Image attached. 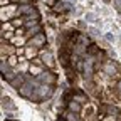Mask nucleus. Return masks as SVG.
Returning <instances> with one entry per match:
<instances>
[{
	"instance_id": "6",
	"label": "nucleus",
	"mask_w": 121,
	"mask_h": 121,
	"mask_svg": "<svg viewBox=\"0 0 121 121\" xmlns=\"http://www.w3.org/2000/svg\"><path fill=\"white\" fill-rule=\"evenodd\" d=\"M22 13L32 15V13H37V12H35V9L30 4H24V5H19V10H17V15H22Z\"/></svg>"
},
{
	"instance_id": "16",
	"label": "nucleus",
	"mask_w": 121,
	"mask_h": 121,
	"mask_svg": "<svg viewBox=\"0 0 121 121\" xmlns=\"http://www.w3.org/2000/svg\"><path fill=\"white\" fill-rule=\"evenodd\" d=\"M87 32L93 35V37H98V35H99V30H98L96 27H89V29H87Z\"/></svg>"
},
{
	"instance_id": "17",
	"label": "nucleus",
	"mask_w": 121,
	"mask_h": 121,
	"mask_svg": "<svg viewBox=\"0 0 121 121\" xmlns=\"http://www.w3.org/2000/svg\"><path fill=\"white\" fill-rule=\"evenodd\" d=\"M104 37H106V40H108V42H116V35H114L113 32H108Z\"/></svg>"
},
{
	"instance_id": "13",
	"label": "nucleus",
	"mask_w": 121,
	"mask_h": 121,
	"mask_svg": "<svg viewBox=\"0 0 121 121\" xmlns=\"http://www.w3.org/2000/svg\"><path fill=\"white\" fill-rule=\"evenodd\" d=\"M84 19H86L87 22H91V24H93V22H98V19H96V15H94L93 12H87V13L84 15Z\"/></svg>"
},
{
	"instance_id": "18",
	"label": "nucleus",
	"mask_w": 121,
	"mask_h": 121,
	"mask_svg": "<svg viewBox=\"0 0 121 121\" xmlns=\"http://www.w3.org/2000/svg\"><path fill=\"white\" fill-rule=\"evenodd\" d=\"M2 104H4V108H13L12 106V103H10V98H2Z\"/></svg>"
},
{
	"instance_id": "20",
	"label": "nucleus",
	"mask_w": 121,
	"mask_h": 121,
	"mask_svg": "<svg viewBox=\"0 0 121 121\" xmlns=\"http://www.w3.org/2000/svg\"><path fill=\"white\" fill-rule=\"evenodd\" d=\"M113 5H114L118 10H121V0H113Z\"/></svg>"
},
{
	"instance_id": "12",
	"label": "nucleus",
	"mask_w": 121,
	"mask_h": 121,
	"mask_svg": "<svg viewBox=\"0 0 121 121\" xmlns=\"http://www.w3.org/2000/svg\"><path fill=\"white\" fill-rule=\"evenodd\" d=\"M29 71H30V74H32V76H34V74H35V76H40V74L44 72V71H42L40 67H37V66H30Z\"/></svg>"
},
{
	"instance_id": "9",
	"label": "nucleus",
	"mask_w": 121,
	"mask_h": 121,
	"mask_svg": "<svg viewBox=\"0 0 121 121\" xmlns=\"http://www.w3.org/2000/svg\"><path fill=\"white\" fill-rule=\"evenodd\" d=\"M37 34H40V25L37 24V25H34V27H30V29H27V37H34V35H37Z\"/></svg>"
},
{
	"instance_id": "14",
	"label": "nucleus",
	"mask_w": 121,
	"mask_h": 121,
	"mask_svg": "<svg viewBox=\"0 0 121 121\" xmlns=\"http://www.w3.org/2000/svg\"><path fill=\"white\" fill-rule=\"evenodd\" d=\"M17 60H19V59L15 57V56H10V57L7 59V62H9V66H10V67H13V66H17Z\"/></svg>"
},
{
	"instance_id": "22",
	"label": "nucleus",
	"mask_w": 121,
	"mask_h": 121,
	"mask_svg": "<svg viewBox=\"0 0 121 121\" xmlns=\"http://www.w3.org/2000/svg\"><path fill=\"white\" fill-rule=\"evenodd\" d=\"M82 12H84V10H82V7H81V5H79V7H78V10H76V13H78V15H81V13H82Z\"/></svg>"
},
{
	"instance_id": "2",
	"label": "nucleus",
	"mask_w": 121,
	"mask_h": 121,
	"mask_svg": "<svg viewBox=\"0 0 121 121\" xmlns=\"http://www.w3.org/2000/svg\"><path fill=\"white\" fill-rule=\"evenodd\" d=\"M35 89H37V87H34V81H32V79H27L25 84L19 89V94L24 96V98H32V94H34Z\"/></svg>"
},
{
	"instance_id": "1",
	"label": "nucleus",
	"mask_w": 121,
	"mask_h": 121,
	"mask_svg": "<svg viewBox=\"0 0 121 121\" xmlns=\"http://www.w3.org/2000/svg\"><path fill=\"white\" fill-rule=\"evenodd\" d=\"M52 94V86L49 84H42V86H37V89L34 91V94H32V99H45V98H49Z\"/></svg>"
},
{
	"instance_id": "10",
	"label": "nucleus",
	"mask_w": 121,
	"mask_h": 121,
	"mask_svg": "<svg viewBox=\"0 0 121 121\" xmlns=\"http://www.w3.org/2000/svg\"><path fill=\"white\" fill-rule=\"evenodd\" d=\"M69 109H71L72 113H79V111H81V103L76 101V99L71 101V103H69Z\"/></svg>"
},
{
	"instance_id": "15",
	"label": "nucleus",
	"mask_w": 121,
	"mask_h": 121,
	"mask_svg": "<svg viewBox=\"0 0 121 121\" xmlns=\"http://www.w3.org/2000/svg\"><path fill=\"white\" fill-rule=\"evenodd\" d=\"M25 56H27V59H32V57L35 56V49H30V47H27V49H25Z\"/></svg>"
},
{
	"instance_id": "19",
	"label": "nucleus",
	"mask_w": 121,
	"mask_h": 121,
	"mask_svg": "<svg viewBox=\"0 0 121 121\" xmlns=\"http://www.w3.org/2000/svg\"><path fill=\"white\" fill-rule=\"evenodd\" d=\"M12 24H13V25H15V27H19V25H20V27H22V25H24V24H25V22H24V20H20V19H13V22H12Z\"/></svg>"
},
{
	"instance_id": "3",
	"label": "nucleus",
	"mask_w": 121,
	"mask_h": 121,
	"mask_svg": "<svg viewBox=\"0 0 121 121\" xmlns=\"http://www.w3.org/2000/svg\"><path fill=\"white\" fill-rule=\"evenodd\" d=\"M56 74L54 72H51V71H44L40 76H37V81L39 82H42V84H49V86H52L54 82H56Z\"/></svg>"
},
{
	"instance_id": "4",
	"label": "nucleus",
	"mask_w": 121,
	"mask_h": 121,
	"mask_svg": "<svg viewBox=\"0 0 121 121\" xmlns=\"http://www.w3.org/2000/svg\"><path fill=\"white\" fill-rule=\"evenodd\" d=\"M93 69H94V59L93 57H87L84 60V76H86V79H91V76H93Z\"/></svg>"
},
{
	"instance_id": "8",
	"label": "nucleus",
	"mask_w": 121,
	"mask_h": 121,
	"mask_svg": "<svg viewBox=\"0 0 121 121\" xmlns=\"http://www.w3.org/2000/svg\"><path fill=\"white\" fill-rule=\"evenodd\" d=\"M42 60H44V64L49 66V67L54 66V57H52L51 52H42Z\"/></svg>"
},
{
	"instance_id": "24",
	"label": "nucleus",
	"mask_w": 121,
	"mask_h": 121,
	"mask_svg": "<svg viewBox=\"0 0 121 121\" xmlns=\"http://www.w3.org/2000/svg\"><path fill=\"white\" fill-rule=\"evenodd\" d=\"M20 2H24V4H29V0H20Z\"/></svg>"
},
{
	"instance_id": "5",
	"label": "nucleus",
	"mask_w": 121,
	"mask_h": 121,
	"mask_svg": "<svg viewBox=\"0 0 121 121\" xmlns=\"http://www.w3.org/2000/svg\"><path fill=\"white\" fill-rule=\"evenodd\" d=\"M45 44V35L40 32V34H37V35H34L32 39L29 40V45H34V47H40V45H44Z\"/></svg>"
},
{
	"instance_id": "11",
	"label": "nucleus",
	"mask_w": 121,
	"mask_h": 121,
	"mask_svg": "<svg viewBox=\"0 0 121 121\" xmlns=\"http://www.w3.org/2000/svg\"><path fill=\"white\" fill-rule=\"evenodd\" d=\"M104 72L108 74V76H114V74H116V67H114V64L108 62V64L104 66Z\"/></svg>"
},
{
	"instance_id": "7",
	"label": "nucleus",
	"mask_w": 121,
	"mask_h": 121,
	"mask_svg": "<svg viewBox=\"0 0 121 121\" xmlns=\"http://www.w3.org/2000/svg\"><path fill=\"white\" fill-rule=\"evenodd\" d=\"M10 84H12V87H15V89H20V87L25 84V78H24L22 74H17V76L10 81Z\"/></svg>"
},
{
	"instance_id": "23",
	"label": "nucleus",
	"mask_w": 121,
	"mask_h": 121,
	"mask_svg": "<svg viewBox=\"0 0 121 121\" xmlns=\"http://www.w3.org/2000/svg\"><path fill=\"white\" fill-rule=\"evenodd\" d=\"M118 93L121 94V81H119V84H118Z\"/></svg>"
},
{
	"instance_id": "21",
	"label": "nucleus",
	"mask_w": 121,
	"mask_h": 121,
	"mask_svg": "<svg viewBox=\"0 0 121 121\" xmlns=\"http://www.w3.org/2000/svg\"><path fill=\"white\" fill-rule=\"evenodd\" d=\"M103 121H116V118H114V114H109V116H106Z\"/></svg>"
}]
</instances>
